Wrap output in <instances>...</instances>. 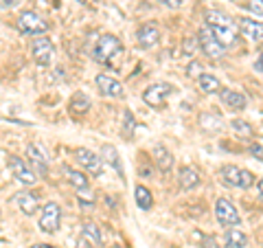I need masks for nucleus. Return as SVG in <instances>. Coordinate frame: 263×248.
Wrapping results in <instances>:
<instances>
[{
	"label": "nucleus",
	"mask_w": 263,
	"mask_h": 248,
	"mask_svg": "<svg viewBox=\"0 0 263 248\" xmlns=\"http://www.w3.org/2000/svg\"><path fill=\"white\" fill-rule=\"evenodd\" d=\"M215 218L221 226H239L241 224V218H239V213H237L235 204L226 200V198H219L215 202Z\"/></svg>",
	"instance_id": "6"
},
{
	"label": "nucleus",
	"mask_w": 263,
	"mask_h": 248,
	"mask_svg": "<svg viewBox=\"0 0 263 248\" xmlns=\"http://www.w3.org/2000/svg\"><path fill=\"white\" fill-rule=\"evenodd\" d=\"M77 3H79V5H86V0H77Z\"/></svg>",
	"instance_id": "37"
},
{
	"label": "nucleus",
	"mask_w": 263,
	"mask_h": 248,
	"mask_svg": "<svg viewBox=\"0 0 263 248\" xmlns=\"http://www.w3.org/2000/svg\"><path fill=\"white\" fill-rule=\"evenodd\" d=\"M246 244H248V237H246L243 231H239V228H228L226 231V237H224L226 248H246Z\"/></svg>",
	"instance_id": "20"
},
{
	"label": "nucleus",
	"mask_w": 263,
	"mask_h": 248,
	"mask_svg": "<svg viewBox=\"0 0 263 248\" xmlns=\"http://www.w3.org/2000/svg\"><path fill=\"white\" fill-rule=\"evenodd\" d=\"M60 220H62V209L57 202H46L44 209L40 211V231L44 233H55L60 228Z\"/></svg>",
	"instance_id": "5"
},
{
	"label": "nucleus",
	"mask_w": 263,
	"mask_h": 248,
	"mask_svg": "<svg viewBox=\"0 0 263 248\" xmlns=\"http://www.w3.org/2000/svg\"><path fill=\"white\" fill-rule=\"evenodd\" d=\"M169 95H174V86L171 84H154L143 93V101L152 105V108H162Z\"/></svg>",
	"instance_id": "8"
},
{
	"label": "nucleus",
	"mask_w": 263,
	"mask_h": 248,
	"mask_svg": "<svg viewBox=\"0 0 263 248\" xmlns=\"http://www.w3.org/2000/svg\"><path fill=\"white\" fill-rule=\"evenodd\" d=\"M70 105H72V112H79V114H84V112L90 108V99H88L84 93H77L75 97H72Z\"/></svg>",
	"instance_id": "27"
},
{
	"label": "nucleus",
	"mask_w": 263,
	"mask_h": 248,
	"mask_svg": "<svg viewBox=\"0 0 263 248\" xmlns=\"http://www.w3.org/2000/svg\"><path fill=\"white\" fill-rule=\"evenodd\" d=\"M164 7H169V9H178L180 5H182V0H160Z\"/></svg>",
	"instance_id": "32"
},
{
	"label": "nucleus",
	"mask_w": 263,
	"mask_h": 248,
	"mask_svg": "<svg viewBox=\"0 0 263 248\" xmlns=\"http://www.w3.org/2000/svg\"><path fill=\"white\" fill-rule=\"evenodd\" d=\"M254 70H259V73H263V51H261V55H259V60L254 62Z\"/></svg>",
	"instance_id": "33"
},
{
	"label": "nucleus",
	"mask_w": 263,
	"mask_h": 248,
	"mask_svg": "<svg viewBox=\"0 0 263 248\" xmlns=\"http://www.w3.org/2000/svg\"><path fill=\"white\" fill-rule=\"evenodd\" d=\"M134 198H136V204H138V209H143V211H149L152 209V204H154V198H152V191L147 187L143 185H138L134 189Z\"/></svg>",
	"instance_id": "23"
},
{
	"label": "nucleus",
	"mask_w": 263,
	"mask_h": 248,
	"mask_svg": "<svg viewBox=\"0 0 263 248\" xmlns=\"http://www.w3.org/2000/svg\"><path fill=\"white\" fill-rule=\"evenodd\" d=\"M136 42H138V46H141V48L156 46V44L160 42V31H158V27H156L154 22L143 24V27L136 31Z\"/></svg>",
	"instance_id": "13"
},
{
	"label": "nucleus",
	"mask_w": 263,
	"mask_h": 248,
	"mask_svg": "<svg viewBox=\"0 0 263 248\" xmlns=\"http://www.w3.org/2000/svg\"><path fill=\"white\" fill-rule=\"evenodd\" d=\"M250 154L254 156V158H259L263 163V145L261 143H252L250 145Z\"/></svg>",
	"instance_id": "30"
},
{
	"label": "nucleus",
	"mask_w": 263,
	"mask_h": 248,
	"mask_svg": "<svg viewBox=\"0 0 263 248\" xmlns=\"http://www.w3.org/2000/svg\"><path fill=\"white\" fill-rule=\"evenodd\" d=\"M48 24L44 18H40L37 13L33 11H24L20 13L18 18V31L20 33H27V36H40V33H46Z\"/></svg>",
	"instance_id": "7"
},
{
	"label": "nucleus",
	"mask_w": 263,
	"mask_h": 248,
	"mask_svg": "<svg viewBox=\"0 0 263 248\" xmlns=\"http://www.w3.org/2000/svg\"><path fill=\"white\" fill-rule=\"evenodd\" d=\"M31 248H55V246H51V244H33Z\"/></svg>",
	"instance_id": "34"
},
{
	"label": "nucleus",
	"mask_w": 263,
	"mask_h": 248,
	"mask_svg": "<svg viewBox=\"0 0 263 248\" xmlns=\"http://www.w3.org/2000/svg\"><path fill=\"white\" fill-rule=\"evenodd\" d=\"M197 42H200V48L204 55H209L211 60H217V57L224 55V46L221 42L215 38V33H213L211 27H202L200 33H197Z\"/></svg>",
	"instance_id": "4"
},
{
	"label": "nucleus",
	"mask_w": 263,
	"mask_h": 248,
	"mask_svg": "<svg viewBox=\"0 0 263 248\" xmlns=\"http://www.w3.org/2000/svg\"><path fill=\"white\" fill-rule=\"evenodd\" d=\"M154 163L158 165V169H160L162 173H167L171 167H174V156H171V152L167 150V147L156 145V147H154Z\"/></svg>",
	"instance_id": "18"
},
{
	"label": "nucleus",
	"mask_w": 263,
	"mask_h": 248,
	"mask_svg": "<svg viewBox=\"0 0 263 248\" xmlns=\"http://www.w3.org/2000/svg\"><path fill=\"white\" fill-rule=\"evenodd\" d=\"M64 171H66V180H68V183L75 187L77 191H79V189H88V178L81 171L72 169V167H64Z\"/></svg>",
	"instance_id": "24"
},
{
	"label": "nucleus",
	"mask_w": 263,
	"mask_h": 248,
	"mask_svg": "<svg viewBox=\"0 0 263 248\" xmlns=\"http://www.w3.org/2000/svg\"><path fill=\"white\" fill-rule=\"evenodd\" d=\"M7 165H9V169L13 171V176L18 178L22 185H29V187L35 185V180H37L35 171H33L22 158H18V156H7Z\"/></svg>",
	"instance_id": "10"
},
{
	"label": "nucleus",
	"mask_w": 263,
	"mask_h": 248,
	"mask_svg": "<svg viewBox=\"0 0 263 248\" xmlns=\"http://www.w3.org/2000/svg\"><path fill=\"white\" fill-rule=\"evenodd\" d=\"M257 191H259V196H263V178L259 180V185H257Z\"/></svg>",
	"instance_id": "35"
},
{
	"label": "nucleus",
	"mask_w": 263,
	"mask_h": 248,
	"mask_svg": "<svg viewBox=\"0 0 263 248\" xmlns=\"http://www.w3.org/2000/svg\"><path fill=\"white\" fill-rule=\"evenodd\" d=\"M27 156H29V163L33 165V169H35L37 173H46V152L42 150V147H37L35 143H29L27 145Z\"/></svg>",
	"instance_id": "16"
},
{
	"label": "nucleus",
	"mask_w": 263,
	"mask_h": 248,
	"mask_svg": "<svg viewBox=\"0 0 263 248\" xmlns=\"http://www.w3.org/2000/svg\"><path fill=\"white\" fill-rule=\"evenodd\" d=\"M114 248H121V246H114Z\"/></svg>",
	"instance_id": "39"
},
{
	"label": "nucleus",
	"mask_w": 263,
	"mask_h": 248,
	"mask_svg": "<svg viewBox=\"0 0 263 248\" xmlns=\"http://www.w3.org/2000/svg\"><path fill=\"white\" fill-rule=\"evenodd\" d=\"M233 3H243V0H233Z\"/></svg>",
	"instance_id": "38"
},
{
	"label": "nucleus",
	"mask_w": 263,
	"mask_h": 248,
	"mask_svg": "<svg viewBox=\"0 0 263 248\" xmlns=\"http://www.w3.org/2000/svg\"><path fill=\"white\" fill-rule=\"evenodd\" d=\"M77 161H79V165H84L90 173H95V176H101L103 173V156H97L95 152L86 150V147H79L77 150Z\"/></svg>",
	"instance_id": "11"
},
{
	"label": "nucleus",
	"mask_w": 263,
	"mask_h": 248,
	"mask_svg": "<svg viewBox=\"0 0 263 248\" xmlns=\"http://www.w3.org/2000/svg\"><path fill=\"white\" fill-rule=\"evenodd\" d=\"M200 81V88H202V93H206V95H215V93H221V84H219V79L215 75H209V73H204V75L197 79Z\"/></svg>",
	"instance_id": "22"
},
{
	"label": "nucleus",
	"mask_w": 263,
	"mask_h": 248,
	"mask_svg": "<svg viewBox=\"0 0 263 248\" xmlns=\"http://www.w3.org/2000/svg\"><path fill=\"white\" fill-rule=\"evenodd\" d=\"M11 5V0H5V7H9Z\"/></svg>",
	"instance_id": "36"
},
{
	"label": "nucleus",
	"mask_w": 263,
	"mask_h": 248,
	"mask_svg": "<svg viewBox=\"0 0 263 248\" xmlns=\"http://www.w3.org/2000/svg\"><path fill=\"white\" fill-rule=\"evenodd\" d=\"M239 31H241V36L252 40V42L263 40V22H257L252 18H241L239 20Z\"/></svg>",
	"instance_id": "17"
},
{
	"label": "nucleus",
	"mask_w": 263,
	"mask_h": 248,
	"mask_svg": "<svg viewBox=\"0 0 263 248\" xmlns=\"http://www.w3.org/2000/svg\"><path fill=\"white\" fill-rule=\"evenodd\" d=\"M77 248H101V231L97 224H86L77 239Z\"/></svg>",
	"instance_id": "14"
},
{
	"label": "nucleus",
	"mask_w": 263,
	"mask_h": 248,
	"mask_svg": "<svg viewBox=\"0 0 263 248\" xmlns=\"http://www.w3.org/2000/svg\"><path fill=\"white\" fill-rule=\"evenodd\" d=\"M206 27L213 29L215 38L221 42V46L228 48L237 42V24L233 22L228 13L224 11H217V9H211L206 11Z\"/></svg>",
	"instance_id": "1"
},
{
	"label": "nucleus",
	"mask_w": 263,
	"mask_h": 248,
	"mask_svg": "<svg viewBox=\"0 0 263 248\" xmlns=\"http://www.w3.org/2000/svg\"><path fill=\"white\" fill-rule=\"evenodd\" d=\"M15 202H18L20 211L24 213V216H33V213L37 211V198H35V193L22 191V193L15 196Z\"/></svg>",
	"instance_id": "19"
},
{
	"label": "nucleus",
	"mask_w": 263,
	"mask_h": 248,
	"mask_svg": "<svg viewBox=\"0 0 263 248\" xmlns=\"http://www.w3.org/2000/svg\"><path fill=\"white\" fill-rule=\"evenodd\" d=\"M248 9L259 15V18H263V0H248Z\"/></svg>",
	"instance_id": "29"
},
{
	"label": "nucleus",
	"mask_w": 263,
	"mask_h": 248,
	"mask_svg": "<svg viewBox=\"0 0 263 248\" xmlns=\"http://www.w3.org/2000/svg\"><path fill=\"white\" fill-rule=\"evenodd\" d=\"M97 88L103 97H112V99H121L123 97V84L119 79H114L110 75H97Z\"/></svg>",
	"instance_id": "12"
},
{
	"label": "nucleus",
	"mask_w": 263,
	"mask_h": 248,
	"mask_svg": "<svg viewBox=\"0 0 263 248\" xmlns=\"http://www.w3.org/2000/svg\"><path fill=\"white\" fill-rule=\"evenodd\" d=\"M200 248H219L215 237H202V246Z\"/></svg>",
	"instance_id": "31"
},
{
	"label": "nucleus",
	"mask_w": 263,
	"mask_h": 248,
	"mask_svg": "<svg viewBox=\"0 0 263 248\" xmlns=\"http://www.w3.org/2000/svg\"><path fill=\"white\" fill-rule=\"evenodd\" d=\"M221 101L224 105H228L230 110H243L246 105H248V99H246L243 93H237L233 88H221Z\"/></svg>",
	"instance_id": "15"
},
{
	"label": "nucleus",
	"mask_w": 263,
	"mask_h": 248,
	"mask_svg": "<svg viewBox=\"0 0 263 248\" xmlns=\"http://www.w3.org/2000/svg\"><path fill=\"white\" fill-rule=\"evenodd\" d=\"M123 53V44L117 36H110V33H105L97 40L95 44V60L103 66H110L114 62V57H119Z\"/></svg>",
	"instance_id": "2"
},
{
	"label": "nucleus",
	"mask_w": 263,
	"mask_h": 248,
	"mask_svg": "<svg viewBox=\"0 0 263 248\" xmlns=\"http://www.w3.org/2000/svg\"><path fill=\"white\" fill-rule=\"evenodd\" d=\"M219 176L221 180L228 185V187H239V189H248L254 185V176L248 169H239L235 165H224L219 169Z\"/></svg>",
	"instance_id": "3"
},
{
	"label": "nucleus",
	"mask_w": 263,
	"mask_h": 248,
	"mask_svg": "<svg viewBox=\"0 0 263 248\" xmlns=\"http://www.w3.org/2000/svg\"><path fill=\"white\" fill-rule=\"evenodd\" d=\"M230 130H233L237 136H246V138L252 136V126L250 123H246L243 119H233L230 121Z\"/></svg>",
	"instance_id": "26"
},
{
	"label": "nucleus",
	"mask_w": 263,
	"mask_h": 248,
	"mask_svg": "<svg viewBox=\"0 0 263 248\" xmlns=\"http://www.w3.org/2000/svg\"><path fill=\"white\" fill-rule=\"evenodd\" d=\"M31 53H33V60H35L40 66H48V64L53 62L55 48H53V42H51V40H48L46 36H40V38L33 40Z\"/></svg>",
	"instance_id": "9"
},
{
	"label": "nucleus",
	"mask_w": 263,
	"mask_h": 248,
	"mask_svg": "<svg viewBox=\"0 0 263 248\" xmlns=\"http://www.w3.org/2000/svg\"><path fill=\"white\" fill-rule=\"evenodd\" d=\"M178 183L182 189H195L200 185V176H197V171L191 169V167H182L178 171Z\"/></svg>",
	"instance_id": "21"
},
{
	"label": "nucleus",
	"mask_w": 263,
	"mask_h": 248,
	"mask_svg": "<svg viewBox=\"0 0 263 248\" xmlns=\"http://www.w3.org/2000/svg\"><path fill=\"white\" fill-rule=\"evenodd\" d=\"M200 70H202V66L197 62H191V64H189V68H186V75L193 77V79H200L204 75V73H200Z\"/></svg>",
	"instance_id": "28"
},
{
	"label": "nucleus",
	"mask_w": 263,
	"mask_h": 248,
	"mask_svg": "<svg viewBox=\"0 0 263 248\" xmlns=\"http://www.w3.org/2000/svg\"><path fill=\"white\" fill-rule=\"evenodd\" d=\"M101 156H103V161H105V163H110L112 167H117V173L123 178V167H121V161H119V152L114 150L112 145H103Z\"/></svg>",
	"instance_id": "25"
}]
</instances>
